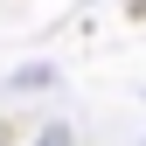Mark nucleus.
Listing matches in <instances>:
<instances>
[{"instance_id":"obj_2","label":"nucleus","mask_w":146,"mask_h":146,"mask_svg":"<svg viewBox=\"0 0 146 146\" xmlns=\"http://www.w3.org/2000/svg\"><path fill=\"white\" fill-rule=\"evenodd\" d=\"M35 146H77V132H70V118H49L42 132H35Z\"/></svg>"},{"instance_id":"obj_1","label":"nucleus","mask_w":146,"mask_h":146,"mask_svg":"<svg viewBox=\"0 0 146 146\" xmlns=\"http://www.w3.org/2000/svg\"><path fill=\"white\" fill-rule=\"evenodd\" d=\"M56 77H63L56 63H28V70H14V77H7V90H49Z\"/></svg>"},{"instance_id":"obj_3","label":"nucleus","mask_w":146,"mask_h":146,"mask_svg":"<svg viewBox=\"0 0 146 146\" xmlns=\"http://www.w3.org/2000/svg\"><path fill=\"white\" fill-rule=\"evenodd\" d=\"M7 139H14V118H0V146H7Z\"/></svg>"},{"instance_id":"obj_4","label":"nucleus","mask_w":146,"mask_h":146,"mask_svg":"<svg viewBox=\"0 0 146 146\" xmlns=\"http://www.w3.org/2000/svg\"><path fill=\"white\" fill-rule=\"evenodd\" d=\"M77 7H98V0H77Z\"/></svg>"}]
</instances>
